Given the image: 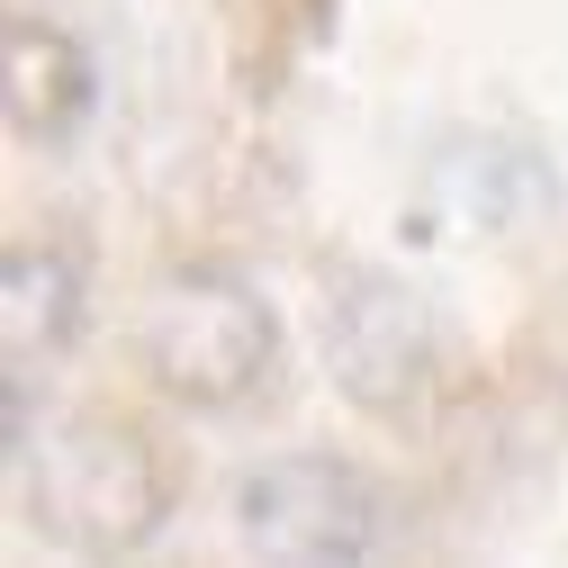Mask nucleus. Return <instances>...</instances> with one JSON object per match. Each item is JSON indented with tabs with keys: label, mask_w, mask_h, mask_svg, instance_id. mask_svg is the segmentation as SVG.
<instances>
[{
	"label": "nucleus",
	"mask_w": 568,
	"mask_h": 568,
	"mask_svg": "<svg viewBox=\"0 0 568 568\" xmlns=\"http://www.w3.org/2000/svg\"><path fill=\"white\" fill-rule=\"evenodd\" d=\"M19 452V515L82 559H126L172 524V469L126 424H63Z\"/></svg>",
	"instance_id": "obj_1"
},
{
	"label": "nucleus",
	"mask_w": 568,
	"mask_h": 568,
	"mask_svg": "<svg viewBox=\"0 0 568 568\" xmlns=\"http://www.w3.org/2000/svg\"><path fill=\"white\" fill-rule=\"evenodd\" d=\"M145 379L172 397V406H244L271 362H280V316L253 280L235 271H172L163 290L145 298Z\"/></svg>",
	"instance_id": "obj_2"
},
{
	"label": "nucleus",
	"mask_w": 568,
	"mask_h": 568,
	"mask_svg": "<svg viewBox=\"0 0 568 568\" xmlns=\"http://www.w3.org/2000/svg\"><path fill=\"white\" fill-rule=\"evenodd\" d=\"M235 532L253 559H371L388 541V496L334 452H271L235 478Z\"/></svg>",
	"instance_id": "obj_3"
},
{
	"label": "nucleus",
	"mask_w": 568,
	"mask_h": 568,
	"mask_svg": "<svg viewBox=\"0 0 568 568\" xmlns=\"http://www.w3.org/2000/svg\"><path fill=\"white\" fill-rule=\"evenodd\" d=\"M443 362V325L397 271H343L325 290V371L352 406L397 415L434 388Z\"/></svg>",
	"instance_id": "obj_4"
},
{
	"label": "nucleus",
	"mask_w": 568,
	"mask_h": 568,
	"mask_svg": "<svg viewBox=\"0 0 568 568\" xmlns=\"http://www.w3.org/2000/svg\"><path fill=\"white\" fill-rule=\"evenodd\" d=\"M0 109L28 145H73L100 118V63L73 28L54 19H10L0 28Z\"/></svg>",
	"instance_id": "obj_5"
},
{
	"label": "nucleus",
	"mask_w": 568,
	"mask_h": 568,
	"mask_svg": "<svg viewBox=\"0 0 568 568\" xmlns=\"http://www.w3.org/2000/svg\"><path fill=\"white\" fill-rule=\"evenodd\" d=\"M82 307H91L82 244L19 235L10 253H0V352H10V371H37V362H54V352H73Z\"/></svg>",
	"instance_id": "obj_6"
}]
</instances>
